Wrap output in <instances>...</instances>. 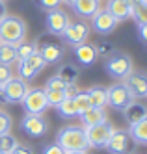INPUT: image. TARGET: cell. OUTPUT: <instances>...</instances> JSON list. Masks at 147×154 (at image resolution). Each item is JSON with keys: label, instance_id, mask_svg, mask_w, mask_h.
<instances>
[{"label": "cell", "instance_id": "obj_43", "mask_svg": "<svg viewBox=\"0 0 147 154\" xmlns=\"http://www.w3.org/2000/svg\"><path fill=\"white\" fill-rule=\"evenodd\" d=\"M65 154H86V152H65Z\"/></svg>", "mask_w": 147, "mask_h": 154}, {"label": "cell", "instance_id": "obj_16", "mask_svg": "<svg viewBox=\"0 0 147 154\" xmlns=\"http://www.w3.org/2000/svg\"><path fill=\"white\" fill-rule=\"evenodd\" d=\"M37 52L39 56L43 58V61L50 65V63H58L63 60L65 56V50L62 45H58V43H43L41 47H37Z\"/></svg>", "mask_w": 147, "mask_h": 154}, {"label": "cell", "instance_id": "obj_27", "mask_svg": "<svg viewBox=\"0 0 147 154\" xmlns=\"http://www.w3.org/2000/svg\"><path fill=\"white\" fill-rule=\"evenodd\" d=\"M17 145H19V141H17L15 136H11V134H2L0 136V152L9 154Z\"/></svg>", "mask_w": 147, "mask_h": 154}, {"label": "cell", "instance_id": "obj_30", "mask_svg": "<svg viewBox=\"0 0 147 154\" xmlns=\"http://www.w3.org/2000/svg\"><path fill=\"white\" fill-rule=\"evenodd\" d=\"M147 6L136 4L132 8V19L136 20V24H147Z\"/></svg>", "mask_w": 147, "mask_h": 154}, {"label": "cell", "instance_id": "obj_9", "mask_svg": "<svg viewBox=\"0 0 147 154\" xmlns=\"http://www.w3.org/2000/svg\"><path fill=\"white\" fill-rule=\"evenodd\" d=\"M69 23H71L69 15L60 8L47 11V17H45V28H47V34L50 35H62L63 30L69 26Z\"/></svg>", "mask_w": 147, "mask_h": 154}, {"label": "cell", "instance_id": "obj_20", "mask_svg": "<svg viewBox=\"0 0 147 154\" xmlns=\"http://www.w3.org/2000/svg\"><path fill=\"white\" fill-rule=\"evenodd\" d=\"M78 117H80V121H82V126L89 128V126H93L97 123H103V121L106 119V112H104V108H93V106H89L86 112H82Z\"/></svg>", "mask_w": 147, "mask_h": 154}, {"label": "cell", "instance_id": "obj_14", "mask_svg": "<svg viewBox=\"0 0 147 154\" xmlns=\"http://www.w3.org/2000/svg\"><path fill=\"white\" fill-rule=\"evenodd\" d=\"M89 20H91V28L97 32V34H101V35H108V34H112V32L117 28V24H119L117 20L106 11L104 8H101Z\"/></svg>", "mask_w": 147, "mask_h": 154}, {"label": "cell", "instance_id": "obj_39", "mask_svg": "<svg viewBox=\"0 0 147 154\" xmlns=\"http://www.w3.org/2000/svg\"><path fill=\"white\" fill-rule=\"evenodd\" d=\"M138 37L142 45L147 43V24H138Z\"/></svg>", "mask_w": 147, "mask_h": 154}, {"label": "cell", "instance_id": "obj_32", "mask_svg": "<svg viewBox=\"0 0 147 154\" xmlns=\"http://www.w3.org/2000/svg\"><path fill=\"white\" fill-rule=\"evenodd\" d=\"M11 126H13V121H11V115L0 109V136H2V134H9Z\"/></svg>", "mask_w": 147, "mask_h": 154}, {"label": "cell", "instance_id": "obj_33", "mask_svg": "<svg viewBox=\"0 0 147 154\" xmlns=\"http://www.w3.org/2000/svg\"><path fill=\"white\" fill-rule=\"evenodd\" d=\"M95 50H97V56H103V58H108L112 52H114V43H110V41H103V43H99V45H95Z\"/></svg>", "mask_w": 147, "mask_h": 154}, {"label": "cell", "instance_id": "obj_11", "mask_svg": "<svg viewBox=\"0 0 147 154\" xmlns=\"http://www.w3.org/2000/svg\"><path fill=\"white\" fill-rule=\"evenodd\" d=\"M21 128L28 137H43L49 132V123L43 119V115H24L21 121Z\"/></svg>", "mask_w": 147, "mask_h": 154}, {"label": "cell", "instance_id": "obj_21", "mask_svg": "<svg viewBox=\"0 0 147 154\" xmlns=\"http://www.w3.org/2000/svg\"><path fill=\"white\" fill-rule=\"evenodd\" d=\"M127 132H129L130 141H134L136 145H145L147 143V119L140 121L136 125H130V128Z\"/></svg>", "mask_w": 147, "mask_h": 154}, {"label": "cell", "instance_id": "obj_29", "mask_svg": "<svg viewBox=\"0 0 147 154\" xmlns=\"http://www.w3.org/2000/svg\"><path fill=\"white\" fill-rule=\"evenodd\" d=\"M43 91H45V97H47V104L49 106H54V108L65 98L63 91H56V89H43Z\"/></svg>", "mask_w": 147, "mask_h": 154}, {"label": "cell", "instance_id": "obj_25", "mask_svg": "<svg viewBox=\"0 0 147 154\" xmlns=\"http://www.w3.org/2000/svg\"><path fill=\"white\" fill-rule=\"evenodd\" d=\"M17 61V54H15V45H8V43H0V63L11 67Z\"/></svg>", "mask_w": 147, "mask_h": 154}, {"label": "cell", "instance_id": "obj_26", "mask_svg": "<svg viewBox=\"0 0 147 154\" xmlns=\"http://www.w3.org/2000/svg\"><path fill=\"white\" fill-rule=\"evenodd\" d=\"M56 74H58L65 84H71V82H76V78L80 76V71H78V67H75V65H62Z\"/></svg>", "mask_w": 147, "mask_h": 154}, {"label": "cell", "instance_id": "obj_18", "mask_svg": "<svg viewBox=\"0 0 147 154\" xmlns=\"http://www.w3.org/2000/svg\"><path fill=\"white\" fill-rule=\"evenodd\" d=\"M101 9V0H75L73 2V11L80 19H91Z\"/></svg>", "mask_w": 147, "mask_h": 154}, {"label": "cell", "instance_id": "obj_23", "mask_svg": "<svg viewBox=\"0 0 147 154\" xmlns=\"http://www.w3.org/2000/svg\"><path fill=\"white\" fill-rule=\"evenodd\" d=\"M37 47H39V41L34 39V41H21L19 45H15V54H17V61L21 60H26L28 56L37 52Z\"/></svg>", "mask_w": 147, "mask_h": 154}, {"label": "cell", "instance_id": "obj_13", "mask_svg": "<svg viewBox=\"0 0 147 154\" xmlns=\"http://www.w3.org/2000/svg\"><path fill=\"white\" fill-rule=\"evenodd\" d=\"M130 137H129V132L127 130H114L112 132L110 139L106 141L104 149L108 150V154H129L130 150Z\"/></svg>", "mask_w": 147, "mask_h": 154}, {"label": "cell", "instance_id": "obj_12", "mask_svg": "<svg viewBox=\"0 0 147 154\" xmlns=\"http://www.w3.org/2000/svg\"><path fill=\"white\" fill-rule=\"evenodd\" d=\"M123 85L127 87L132 98H145L147 97V76L142 71H132L125 80Z\"/></svg>", "mask_w": 147, "mask_h": 154}, {"label": "cell", "instance_id": "obj_15", "mask_svg": "<svg viewBox=\"0 0 147 154\" xmlns=\"http://www.w3.org/2000/svg\"><path fill=\"white\" fill-rule=\"evenodd\" d=\"M132 8L134 6L129 0H108L104 9L117 20V23H123V20H127V19H132Z\"/></svg>", "mask_w": 147, "mask_h": 154}, {"label": "cell", "instance_id": "obj_41", "mask_svg": "<svg viewBox=\"0 0 147 154\" xmlns=\"http://www.w3.org/2000/svg\"><path fill=\"white\" fill-rule=\"evenodd\" d=\"M60 2H63V4H67V6H73L75 0H60Z\"/></svg>", "mask_w": 147, "mask_h": 154}, {"label": "cell", "instance_id": "obj_34", "mask_svg": "<svg viewBox=\"0 0 147 154\" xmlns=\"http://www.w3.org/2000/svg\"><path fill=\"white\" fill-rule=\"evenodd\" d=\"M37 4L41 9H45V11H50V9H56V8H60V0H37Z\"/></svg>", "mask_w": 147, "mask_h": 154}, {"label": "cell", "instance_id": "obj_1", "mask_svg": "<svg viewBox=\"0 0 147 154\" xmlns=\"http://www.w3.org/2000/svg\"><path fill=\"white\" fill-rule=\"evenodd\" d=\"M56 143L65 152H86L88 149H91L86 130L80 126H63L56 136Z\"/></svg>", "mask_w": 147, "mask_h": 154}, {"label": "cell", "instance_id": "obj_19", "mask_svg": "<svg viewBox=\"0 0 147 154\" xmlns=\"http://www.w3.org/2000/svg\"><path fill=\"white\" fill-rule=\"evenodd\" d=\"M123 115H125L129 125H136V123H140V121L147 119V108L142 102H134L132 100L125 109H123Z\"/></svg>", "mask_w": 147, "mask_h": 154}, {"label": "cell", "instance_id": "obj_5", "mask_svg": "<svg viewBox=\"0 0 147 154\" xmlns=\"http://www.w3.org/2000/svg\"><path fill=\"white\" fill-rule=\"evenodd\" d=\"M21 104L24 106L26 115H43V112L49 108V104H47V97H45V91L41 89V87H34V89H28Z\"/></svg>", "mask_w": 147, "mask_h": 154}, {"label": "cell", "instance_id": "obj_24", "mask_svg": "<svg viewBox=\"0 0 147 154\" xmlns=\"http://www.w3.org/2000/svg\"><path fill=\"white\" fill-rule=\"evenodd\" d=\"M56 109H58V115L62 119H75L78 117V109H76V104L73 98H63V100L56 106Z\"/></svg>", "mask_w": 147, "mask_h": 154}, {"label": "cell", "instance_id": "obj_4", "mask_svg": "<svg viewBox=\"0 0 147 154\" xmlns=\"http://www.w3.org/2000/svg\"><path fill=\"white\" fill-rule=\"evenodd\" d=\"M86 130V136H88V141H89V147L93 149H104L106 141L110 139L112 132L116 130V126L110 123L108 119H104L103 123H97L89 128H84Z\"/></svg>", "mask_w": 147, "mask_h": 154}, {"label": "cell", "instance_id": "obj_37", "mask_svg": "<svg viewBox=\"0 0 147 154\" xmlns=\"http://www.w3.org/2000/svg\"><path fill=\"white\" fill-rule=\"evenodd\" d=\"M43 154H65V150L58 145V143H52V145H47L43 149Z\"/></svg>", "mask_w": 147, "mask_h": 154}, {"label": "cell", "instance_id": "obj_28", "mask_svg": "<svg viewBox=\"0 0 147 154\" xmlns=\"http://www.w3.org/2000/svg\"><path fill=\"white\" fill-rule=\"evenodd\" d=\"M73 100L76 104V109H78V115H80L82 112H86V109L89 108V98H88V91H78L75 97H73Z\"/></svg>", "mask_w": 147, "mask_h": 154}, {"label": "cell", "instance_id": "obj_35", "mask_svg": "<svg viewBox=\"0 0 147 154\" xmlns=\"http://www.w3.org/2000/svg\"><path fill=\"white\" fill-rule=\"evenodd\" d=\"M11 76H13V72H11V67L0 63V85H4V84L11 78Z\"/></svg>", "mask_w": 147, "mask_h": 154}, {"label": "cell", "instance_id": "obj_3", "mask_svg": "<svg viewBox=\"0 0 147 154\" xmlns=\"http://www.w3.org/2000/svg\"><path fill=\"white\" fill-rule=\"evenodd\" d=\"M104 71H106V74L110 76V78H114V80H125L127 76L134 71L132 58L127 52L114 50L104 60Z\"/></svg>", "mask_w": 147, "mask_h": 154}, {"label": "cell", "instance_id": "obj_22", "mask_svg": "<svg viewBox=\"0 0 147 154\" xmlns=\"http://www.w3.org/2000/svg\"><path fill=\"white\" fill-rule=\"evenodd\" d=\"M88 98H89V106L93 108H104L106 106V89L101 85H93L88 89Z\"/></svg>", "mask_w": 147, "mask_h": 154}, {"label": "cell", "instance_id": "obj_45", "mask_svg": "<svg viewBox=\"0 0 147 154\" xmlns=\"http://www.w3.org/2000/svg\"><path fill=\"white\" fill-rule=\"evenodd\" d=\"M0 154H4V152H0Z\"/></svg>", "mask_w": 147, "mask_h": 154}, {"label": "cell", "instance_id": "obj_17", "mask_svg": "<svg viewBox=\"0 0 147 154\" xmlns=\"http://www.w3.org/2000/svg\"><path fill=\"white\" fill-rule=\"evenodd\" d=\"M75 52V58L76 61L84 65V67H89V65H93L97 61V50H95V45H91V43H80V45H76L73 48Z\"/></svg>", "mask_w": 147, "mask_h": 154}, {"label": "cell", "instance_id": "obj_42", "mask_svg": "<svg viewBox=\"0 0 147 154\" xmlns=\"http://www.w3.org/2000/svg\"><path fill=\"white\" fill-rule=\"evenodd\" d=\"M6 104V100H4V97H2V91H0V106H4Z\"/></svg>", "mask_w": 147, "mask_h": 154}, {"label": "cell", "instance_id": "obj_36", "mask_svg": "<svg viewBox=\"0 0 147 154\" xmlns=\"http://www.w3.org/2000/svg\"><path fill=\"white\" fill-rule=\"evenodd\" d=\"M78 91V85H76V82H71V84H67L65 85V89H63V95H65V98H73Z\"/></svg>", "mask_w": 147, "mask_h": 154}, {"label": "cell", "instance_id": "obj_10", "mask_svg": "<svg viewBox=\"0 0 147 154\" xmlns=\"http://www.w3.org/2000/svg\"><path fill=\"white\" fill-rule=\"evenodd\" d=\"M89 32H91L89 24L84 23V20H78V23H69V26L63 30V34L60 37H63L67 45L76 47L80 43H86V39L89 37Z\"/></svg>", "mask_w": 147, "mask_h": 154}, {"label": "cell", "instance_id": "obj_8", "mask_svg": "<svg viewBox=\"0 0 147 154\" xmlns=\"http://www.w3.org/2000/svg\"><path fill=\"white\" fill-rule=\"evenodd\" d=\"M26 91H28V84L22 82L21 78H15V76H11L2 85V97L6 104H21Z\"/></svg>", "mask_w": 147, "mask_h": 154}, {"label": "cell", "instance_id": "obj_2", "mask_svg": "<svg viewBox=\"0 0 147 154\" xmlns=\"http://www.w3.org/2000/svg\"><path fill=\"white\" fill-rule=\"evenodd\" d=\"M26 37V23L19 15H2L0 17V43L19 45Z\"/></svg>", "mask_w": 147, "mask_h": 154}, {"label": "cell", "instance_id": "obj_38", "mask_svg": "<svg viewBox=\"0 0 147 154\" xmlns=\"http://www.w3.org/2000/svg\"><path fill=\"white\" fill-rule=\"evenodd\" d=\"M9 154H34V150H32V147H28V145H17Z\"/></svg>", "mask_w": 147, "mask_h": 154}, {"label": "cell", "instance_id": "obj_31", "mask_svg": "<svg viewBox=\"0 0 147 154\" xmlns=\"http://www.w3.org/2000/svg\"><path fill=\"white\" fill-rule=\"evenodd\" d=\"M65 82L60 78V76L58 74H54V76H50V78L47 80V84H45V87H43V89H56V91H63L65 89Z\"/></svg>", "mask_w": 147, "mask_h": 154}, {"label": "cell", "instance_id": "obj_40", "mask_svg": "<svg viewBox=\"0 0 147 154\" xmlns=\"http://www.w3.org/2000/svg\"><path fill=\"white\" fill-rule=\"evenodd\" d=\"M129 2L132 6H136V4H142V6H147V0H129Z\"/></svg>", "mask_w": 147, "mask_h": 154}, {"label": "cell", "instance_id": "obj_44", "mask_svg": "<svg viewBox=\"0 0 147 154\" xmlns=\"http://www.w3.org/2000/svg\"><path fill=\"white\" fill-rule=\"evenodd\" d=\"M0 9H2V0H0Z\"/></svg>", "mask_w": 147, "mask_h": 154}, {"label": "cell", "instance_id": "obj_6", "mask_svg": "<svg viewBox=\"0 0 147 154\" xmlns=\"http://www.w3.org/2000/svg\"><path fill=\"white\" fill-rule=\"evenodd\" d=\"M45 67H47V63L43 61V58L39 56V52H36V54H32V56H28L26 60L19 61V67H17L19 78L22 82H32Z\"/></svg>", "mask_w": 147, "mask_h": 154}, {"label": "cell", "instance_id": "obj_7", "mask_svg": "<svg viewBox=\"0 0 147 154\" xmlns=\"http://www.w3.org/2000/svg\"><path fill=\"white\" fill-rule=\"evenodd\" d=\"M134 98L130 97V93L127 91V87L123 84H114L106 89V104L116 109V112H123Z\"/></svg>", "mask_w": 147, "mask_h": 154}]
</instances>
